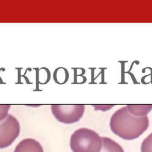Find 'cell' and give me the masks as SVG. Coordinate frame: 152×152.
I'll use <instances>...</instances> for the list:
<instances>
[{
    "label": "cell",
    "instance_id": "cell-1",
    "mask_svg": "<svg viewBox=\"0 0 152 152\" xmlns=\"http://www.w3.org/2000/svg\"><path fill=\"white\" fill-rule=\"evenodd\" d=\"M149 125L147 116L138 117L131 114L126 106L117 110L111 116L110 128L111 131L119 137L131 140L139 137Z\"/></svg>",
    "mask_w": 152,
    "mask_h": 152
},
{
    "label": "cell",
    "instance_id": "cell-2",
    "mask_svg": "<svg viewBox=\"0 0 152 152\" xmlns=\"http://www.w3.org/2000/svg\"><path fill=\"white\" fill-rule=\"evenodd\" d=\"M69 144L73 152H100L102 141L94 131L81 128L71 135Z\"/></svg>",
    "mask_w": 152,
    "mask_h": 152
},
{
    "label": "cell",
    "instance_id": "cell-3",
    "mask_svg": "<svg viewBox=\"0 0 152 152\" xmlns=\"http://www.w3.org/2000/svg\"><path fill=\"white\" fill-rule=\"evenodd\" d=\"M85 106L83 104L51 106L53 115L59 122L69 124L78 122L83 116Z\"/></svg>",
    "mask_w": 152,
    "mask_h": 152
},
{
    "label": "cell",
    "instance_id": "cell-4",
    "mask_svg": "<svg viewBox=\"0 0 152 152\" xmlns=\"http://www.w3.org/2000/svg\"><path fill=\"white\" fill-rule=\"evenodd\" d=\"M20 125L12 115H8L0 121V148L10 145L19 135Z\"/></svg>",
    "mask_w": 152,
    "mask_h": 152
},
{
    "label": "cell",
    "instance_id": "cell-5",
    "mask_svg": "<svg viewBox=\"0 0 152 152\" xmlns=\"http://www.w3.org/2000/svg\"><path fill=\"white\" fill-rule=\"evenodd\" d=\"M14 152H43L40 144L33 138H26L16 146Z\"/></svg>",
    "mask_w": 152,
    "mask_h": 152
},
{
    "label": "cell",
    "instance_id": "cell-6",
    "mask_svg": "<svg viewBox=\"0 0 152 152\" xmlns=\"http://www.w3.org/2000/svg\"><path fill=\"white\" fill-rule=\"evenodd\" d=\"M102 147L100 152H124L122 147L108 137H101Z\"/></svg>",
    "mask_w": 152,
    "mask_h": 152
},
{
    "label": "cell",
    "instance_id": "cell-7",
    "mask_svg": "<svg viewBox=\"0 0 152 152\" xmlns=\"http://www.w3.org/2000/svg\"><path fill=\"white\" fill-rule=\"evenodd\" d=\"M128 112L134 116L141 117L147 116V114L152 109V104L149 105H126Z\"/></svg>",
    "mask_w": 152,
    "mask_h": 152
},
{
    "label": "cell",
    "instance_id": "cell-8",
    "mask_svg": "<svg viewBox=\"0 0 152 152\" xmlns=\"http://www.w3.org/2000/svg\"><path fill=\"white\" fill-rule=\"evenodd\" d=\"M69 74L68 71L64 68H57L53 73V78L56 83L58 84H64L68 79Z\"/></svg>",
    "mask_w": 152,
    "mask_h": 152
},
{
    "label": "cell",
    "instance_id": "cell-9",
    "mask_svg": "<svg viewBox=\"0 0 152 152\" xmlns=\"http://www.w3.org/2000/svg\"><path fill=\"white\" fill-rule=\"evenodd\" d=\"M141 152H152V132L142 141L141 145Z\"/></svg>",
    "mask_w": 152,
    "mask_h": 152
},
{
    "label": "cell",
    "instance_id": "cell-10",
    "mask_svg": "<svg viewBox=\"0 0 152 152\" xmlns=\"http://www.w3.org/2000/svg\"><path fill=\"white\" fill-rule=\"evenodd\" d=\"M11 106L9 104H0V121H2L7 115Z\"/></svg>",
    "mask_w": 152,
    "mask_h": 152
}]
</instances>
